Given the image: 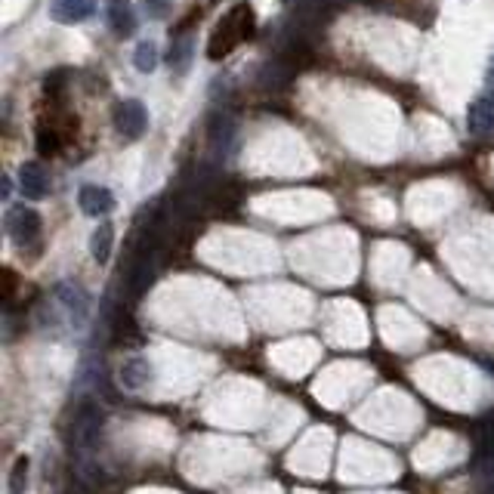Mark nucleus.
I'll return each instance as SVG.
<instances>
[{
	"label": "nucleus",
	"instance_id": "aec40b11",
	"mask_svg": "<svg viewBox=\"0 0 494 494\" xmlns=\"http://www.w3.org/2000/svg\"><path fill=\"white\" fill-rule=\"evenodd\" d=\"M485 81H489V87H494V60H491V68H489V77H485Z\"/></svg>",
	"mask_w": 494,
	"mask_h": 494
},
{
	"label": "nucleus",
	"instance_id": "a211bd4d",
	"mask_svg": "<svg viewBox=\"0 0 494 494\" xmlns=\"http://www.w3.org/2000/svg\"><path fill=\"white\" fill-rule=\"evenodd\" d=\"M142 4H146L148 16H155V19H164L167 10H171V0H142Z\"/></svg>",
	"mask_w": 494,
	"mask_h": 494
},
{
	"label": "nucleus",
	"instance_id": "423d86ee",
	"mask_svg": "<svg viewBox=\"0 0 494 494\" xmlns=\"http://www.w3.org/2000/svg\"><path fill=\"white\" fill-rule=\"evenodd\" d=\"M77 207H81L87 217H108V213L115 211V195L108 192L106 186H81V192H77Z\"/></svg>",
	"mask_w": 494,
	"mask_h": 494
},
{
	"label": "nucleus",
	"instance_id": "f03ea898",
	"mask_svg": "<svg viewBox=\"0 0 494 494\" xmlns=\"http://www.w3.org/2000/svg\"><path fill=\"white\" fill-rule=\"evenodd\" d=\"M148 127V112L139 100H124L115 106V130H118L121 139L136 142Z\"/></svg>",
	"mask_w": 494,
	"mask_h": 494
},
{
	"label": "nucleus",
	"instance_id": "1a4fd4ad",
	"mask_svg": "<svg viewBox=\"0 0 494 494\" xmlns=\"http://www.w3.org/2000/svg\"><path fill=\"white\" fill-rule=\"evenodd\" d=\"M93 10H96V0H53L50 4V16L65 25L84 22V19L93 16Z\"/></svg>",
	"mask_w": 494,
	"mask_h": 494
},
{
	"label": "nucleus",
	"instance_id": "39448f33",
	"mask_svg": "<svg viewBox=\"0 0 494 494\" xmlns=\"http://www.w3.org/2000/svg\"><path fill=\"white\" fill-rule=\"evenodd\" d=\"M100 430H102V414L93 402H84L75 414V439L81 445V451H93L96 442H100Z\"/></svg>",
	"mask_w": 494,
	"mask_h": 494
},
{
	"label": "nucleus",
	"instance_id": "6ab92c4d",
	"mask_svg": "<svg viewBox=\"0 0 494 494\" xmlns=\"http://www.w3.org/2000/svg\"><path fill=\"white\" fill-rule=\"evenodd\" d=\"M10 188H12V179L4 177V192H0V195H4V198H10Z\"/></svg>",
	"mask_w": 494,
	"mask_h": 494
},
{
	"label": "nucleus",
	"instance_id": "f257e3e1",
	"mask_svg": "<svg viewBox=\"0 0 494 494\" xmlns=\"http://www.w3.org/2000/svg\"><path fill=\"white\" fill-rule=\"evenodd\" d=\"M253 28H257V19H253V10L247 4H235L229 12L223 16V22L213 28L211 35V47H207V56H211L213 62L226 60V56L232 53V50L238 47V44H244L247 37L253 35Z\"/></svg>",
	"mask_w": 494,
	"mask_h": 494
},
{
	"label": "nucleus",
	"instance_id": "ddd939ff",
	"mask_svg": "<svg viewBox=\"0 0 494 494\" xmlns=\"http://www.w3.org/2000/svg\"><path fill=\"white\" fill-rule=\"evenodd\" d=\"M62 133L53 127V124H37V152L47 158V155H60L62 148Z\"/></svg>",
	"mask_w": 494,
	"mask_h": 494
},
{
	"label": "nucleus",
	"instance_id": "4468645a",
	"mask_svg": "<svg viewBox=\"0 0 494 494\" xmlns=\"http://www.w3.org/2000/svg\"><path fill=\"white\" fill-rule=\"evenodd\" d=\"M158 44H152V41H142V44H136V53H133V65L136 68L142 71V75H152L155 68H158Z\"/></svg>",
	"mask_w": 494,
	"mask_h": 494
},
{
	"label": "nucleus",
	"instance_id": "7ed1b4c3",
	"mask_svg": "<svg viewBox=\"0 0 494 494\" xmlns=\"http://www.w3.org/2000/svg\"><path fill=\"white\" fill-rule=\"evenodd\" d=\"M6 232H10L12 242L22 251L31 244H41V213L31 211V207H16L6 217Z\"/></svg>",
	"mask_w": 494,
	"mask_h": 494
},
{
	"label": "nucleus",
	"instance_id": "0eeeda50",
	"mask_svg": "<svg viewBox=\"0 0 494 494\" xmlns=\"http://www.w3.org/2000/svg\"><path fill=\"white\" fill-rule=\"evenodd\" d=\"M19 186H22V195L25 198H47L50 192V179H47V171H44L37 161H25L22 167H19Z\"/></svg>",
	"mask_w": 494,
	"mask_h": 494
},
{
	"label": "nucleus",
	"instance_id": "dca6fc26",
	"mask_svg": "<svg viewBox=\"0 0 494 494\" xmlns=\"http://www.w3.org/2000/svg\"><path fill=\"white\" fill-rule=\"evenodd\" d=\"M28 491V458H19L10 470V482H6V494H25Z\"/></svg>",
	"mask_w": 494,
	"mask_h": 494
},
{
	"label": "nucleus",
	"instance_id": "f8f14e48",
	"mask_svg": "<svg viewBox=\"0 0 494 494\" xmlns=\"http://www.w3.org/2000/svg\"><path fill=\"white\" fill-rule=\"evenodd\" d=\"M108 25H112V31L118 37H130L136 31V19L133 12H130L127 4H115L108 6Z\"/></svg>",
	"mask_w": 494,
	"mask_h": 494
},
{
	"label": "nucleus",
	"instance_id": "9d476101",
	"mask_svg": "<svg viewBox=\"0 0 494 494\" xmlns=\"http://www.w3.org/2000/svg\"><path fill=\"white\" fill-rule=\"evenodd\" d=\"M121 386L130 389V393H139V389L148 386V380H152V368H148V362L142 359V355H133V359H127L121 365Z\"/></svg>",
	"mask_w": 494,
	"mask_h": 494
},
{
	"label": "nucleus",
	"instance_id": "20e7f679",
	"mask_svg": "<svg viewBox=\"0 0 494 494\" xmlns=\"http://www.w3.org/2000/svg\"><path fill=\"white\" fill-rule=\"evenodd\" d=\"M53 294H56V300H60V307L68 312L71 324H75V328H84V324H87V318H90V297H87V291H84L77 282H60L53 288Z\"/></svg>",
	"mask_w": 494,
	"mask_h": 494
},
{
	"label": "nucleus",
	"instance_id": "2eb2a0df",
	"mask_svg": "<svg viewBox=\"0 0 494 494\" xmlns=\"http://www.w3.org/2000/svg\"><path fill=\"white\" fill-rule=\"evenodd\" d=\"M192 41L188 37H177V41L171 44V53H167V62H171V68H177L179 75L188 68V62H192Z\"/></svg>",
	"mask_w": 494,
	"mask_h": 494
},
{
	"label": "nucleus",
	"instance_id": "f3484780",
	"mask_svg": "<svg viewBox=\"0 0 494 494\" xmlns=\"http://www.w3.org/2000/svg\"><path fill=\"white\" fill-rule=\"evenodd\" d=\"M65 84H68V71H53V75H47V81H44V90H47L50 100H60Z\"/></svg>",
	"mask_w": 494,
	"mask_h": 494
},
{
	"label": "nucleus",
	"instance_id": "6e6552de",
	"mask_svg": "<svg viewBox=\"0 0 494 494\" xmlns=\"http://www.w3.org/2000/svg\"><path fill=\"white\" fill-rule=\"evenodd\" d=\"M466 130L473 136H485L494 130V90L485 96H479L470 106V115H466Z\"/></svg>",
	"mask_w": 494,
	"mask_h": 494
},
{
	"label": "nucleus",
	"instance_id": "9b49d317",
	"mask_svg": "<svg viewBox=\"0 0 494 494\" xmlns=\"http://www.w3.org/2000/svg\"><path fill=\"white\" fill-rule=\"evenodd\" d=\"M112 244H115V229L108 219H102V223L93 229V235H90V253H93V259L100 266L108 263V257H112Z\"/></svg>",
	"mask_w": 494,
	"mask_h": 494
}]
</instances>
